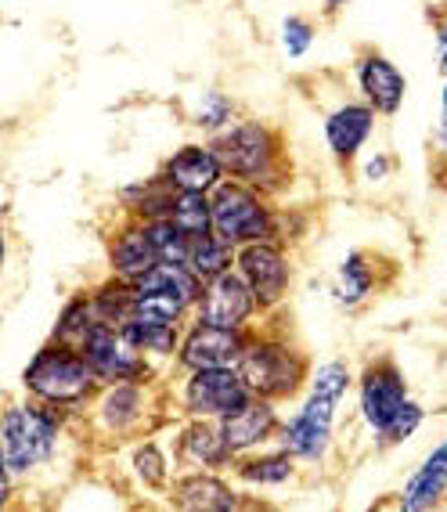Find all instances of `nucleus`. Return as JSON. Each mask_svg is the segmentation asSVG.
Returning <instances> with one entry per match:
<instances>
[{
    "label": "nucleus",
    "instance_id": "nucleus-7",
    "mask_svg": "<svg viewBox=\"0 0 447 512\" xmlns=\"http://www.w3.org/2000/svg\"><path fill=\"white\" fill-rule=\"evenodd\" d=\"M246 375L238 372L235 365L224 368H195L188 386H184V401L192 415H235L253 401Z\"/></svg>",
    "mask_w": 447,
    "mask_h": 512
},
{
    "label": "nucleus",
    "instance_id": "nucleus-24",
    "mask_svg": "<svg viewBox=\"0 0 447 512\" xmlns=\"http://www.w3.org/2000/svg\"><path fill=\"white\" fill-rule=\"evenodd\" d=\"M170 220H174L188 238L210 235L213 231V202L202 192H177Z\"/></svg>",
    "mask_w": 447,
    "mask_h": 512
},
{
    "label": "nucleus",
    "instance_id": "nucleus-25",
    "mask_svg": "<svg viewBox=\"0 0 447 512\" xmlns=\"http://www.w3.org/2000/svg\"><path fill=\"white\" fill-rule=\"evenodd\" d=\"M231 448L224 444V433L210 430V426H192L184 433V458L195 462V466H220L228 462Z\"/></svg>",
    "mask_w": 447,
    "mask_h": 512
},
{
    "label": "nucleus",
    "instance_id": "nucleus-18",
    "mask_svg": "<svg viewBox=\"0 0 447 512\" xmlns=\"http://www.w3.org/2000/svg\"><path fill=\"white\" fill-rule=\"evenodd\" d=\"M347 390H350V368L343 365V361H329V365H321L318 375H314L311 397H307V404H303L300 412L314 415L318 422H329L332 426L336 408L343 404Z\"/></svg>",
    "mask_w": 447,
    "mask_h": 512
},
{
    "label": "nucleus",
    "instance_id": "nucleus-26",
    "mask_svg": "<svg viewBox=\"0 0 447 512\" xmlns=\"http://www.w3.org/2000/svg\"><path fill=\"white\" fill-rule=\"evenodd\" d=\"M368 293H372V267L365 264L361 253H350L347 260H343V267H339V278H336L339 303L354 307V303H361Z\"/></svg>",
    "mask_w": 447,
    "mask_h": 512
},
{
    "label": "nucleus",
    "instance_id": "nucleus-6",
    "mask_svg": "<svg viewBox=\"0 0 447 512\" xmlns=\"http://www.w3.org/2000/svg\"><path fill=\"white\" fill-rule=\"evenodd\" d=\"M80 350L105 383H130V379L145 375V350H137L123 336V329H116L109 321H94L87 336L80 339Z\"/></svg>",
    "mask_w": 447,
    "mask_h": 512
},
{
    "label": "nucleus",
    "instance_id": "nucleus-2",
    "mask_svg": "<svg viewBox=\"0 0 447 512\" xmlns=\"http://www.w3.org/2000/svg\"><path fill=\"white\" fill-rule=\"evenodd\" d=\"M213 231L231 246H249V242H264L274 235L271 210L264 206L260 192H253L249 184L220 181L213 188Z\"/></svg>",
    "mask_w": 447,
    "mask_h": 512
},
{
    "label": "nucleus",
    "instance_id": "nucleus-33",
    "mask_svg": "<svg viewBox=\"0 0 447 512\" xmlns=\"http://www.w3.org/2000/svg\"><path fill=\"white\" fill-rule=\"evenodd\" d=\"M231 116V105L220 94H210L206 98V112H199V123H206V127H220V123H228Z\"/></svg>",
    "mask_w": 447,
    "mask_h": 512
},
{
    "label": "nucleus",
    "instance_id": "nucleus-15",
    "mask_svg": "<svg viewBox=\"0 0 447 512\" xmlns=\"http://www.w3.org/2000/svg\"><path fill=\"white\" fill-rule=\"evenodd\" d=\"M357 83L365 91L368 105L379 112H397L404 101V76L401 69L383 55H368L357 65Z\"/></svg>",
    "mask_w": 447,
    "mask_h": 512
},
{
    "label": "nucleus",
    "instance_id": "nucleus-1",
    "mask_svg": "<svg viewBox=\"0 0 447 512\" xmlns=\"http://www.w3.org/2000/svg\"><path fill=\"white\" fill-rule=\"evenodd\" d=\"M98 372L91 368V361L83 357V350L76 354L69 343L58 347H44L26 368V386L40 401L47 404H80L91 397Z\"/></svg>",
    "mask_w": 447,
    "mask_h": 512
},
{
    "label": "nucleus",
    "instance_id": "nucleus-22",
    "mask_svg": "<svg viewBox=\"0 0 447 512\" xmlns=\"http://www.w3.org/2000/svg\"><path fill=\"white\" fill-rule=\"evenodd\" d=\"M235 256H238L235 246H231V242H224V238H220L217 231H210V235L192 238L188 267H192V271L202 278V282H213V278L228 275V271H231V260H235Z\"/></svg>",
    "mask_w": 447,
    "mask_h": 512
},
{
    "label": "nucleus",
    "instance_id": "nucleus-32",
    "mask_svg": "<svg viewBox=\"0 0 447 512\" xmlns=\"http://www.w3.org/2000/svg\"><path fill=\"white\" fill-rule=\"evenodd\" d=\"M134 466H137V476H141L148 487H159L166 480V462H163V455H159L156 444H145V448L137 451Z\"/></svg>",
    "mask_w": 447,
    "mask_h": 512
},
{
    "label": "nucleus",
    "instance_id": "nucleus-36",
    "mask_svg": "<svg viewBox=\"0 0 447 512\" xmlns=\"http://www.w3.org/2000/svg\"><path fill=\"white\" fill-rule=\"evenodd\" d=\"M325 4H329V8H339V4H347V0H325Z\"/></svg>",
    "mask_w": 447,
    "mask_h": 512
},
{
    "label": "nucleus",
    "instance_id": "nucleus-23",
    "mask_svg": "<svg viewBox=\"0 0 447 512\" xmlns=\"http://www.w3.org/2000/svg\"><path fill=\"white\" fill-rule=\"evenodd\" d=\"M119 329H123V336H127L137 350H152V354H174V350H177V329H174V321L134 314V318L123 321Z\"/></svg>",
    "mask_w": 447,
    "mask_h": 512
},
{
    "label": "nucleus",
    "instance_id": "nucleus-29",
    "mask_svg": "<svg viewBox=\"0 0 447 512\" xmlns=\"http://www.w3.org/2000/svg\"><path fill=\"white\" fill-rule=\"evenodd\" d=\"M94 321H98L94 300H73L69 307H65L62 321H58L55 339H58V343H80V339L87 336V329H91Z\"/></svg>",
    "mask_w": 447,
    "mask_h": 512
},
{
    "label": "nucleus",
    "instance_id": "nucleus-3",
    "mask_svg": "<svg viewBox=\"0 0 447 512\" xmlns=\"http://www.w3.org/2000/svg\"><path fill=\"white\" fill-rule=\"evenodd\" d=\"M238 372L246 375L249 390L256 397H292L300 390L303 375H307V361L285 343H274V339H256L249 343L242 361H238Z\"/></svg>",
    "mask_w": 447,
    "mask_h": 512
},
{
    "label": "nucleus",
    "instance_id": "nucleus-9",
    "mask_svg": "<svg viewBox=\"0 0 447 512\" xmlns=\"http://www.w3.org/2000/svg\"><path fill=\"white\" fill-rule=\"evenodd\" d=\"M238 271L249 282V289L256 293L260 307H274L282 300L285 289H289V264H285V253L271 242H249V246H238L235 256Z\"/></svg>",
    "mask_w": 447,
    "mask_h": 512
},
{
    "label": "nucleus",
    "instance_id": "nucleus-19",
    "mask_svg": "<svg viewBox=\"0 0 447 512\" xmlns=\"http://www.w3.org/2000/svg\"><path fill=\"white\" fill-rule=\"evenodd\" d=\"M130 285H134V289H141V293L177 296V300H184L188 307L202 300V278L195 275L188 264H170V260L156 264L152 271H148V275H141L137 282H130Z\"/></svg>",
    "mask_w": 447,
    "mask_h": 512
},
{
    "label": "nucleus",
    "instance_id": "nucleus-20",
    "mask_svg": "<svg viewBox=\"0 0 447 512\" xmlns=\"http://www.w3.org/2000/svg\"><path fill=\"white\" fill-rule=\"evenodd\" d=\"M329 440H332V426L329 422H318L314 415L307 412H296L285 426V451H292L296 458H307V462H318L325 451H329Z\"/></svg>",
    "mask_w": 447,
    "mask_h": 512
},
{
    "label": "nucleus",
    "instance_id": "nucleus-34",
    "mask_svg": "<svg viewBox=\"0 0 447 512\" xmlns=\"http://www.w3.org/2000/svg\"><path fill=\"white\" fill-rule=\"evenodd\" d=\"M440 65L447 69V26L440 29Z\"/></svg>",
    "mask_w": 447,
    "mask_h": 512
},
{
    "label": "nucleus",
    "instance_id": "nucleus-31",
    "mask_svg": "<svg viewBox=\"0 0 447 512\" xmlns=\"http://www.w3.org/2000/svg\"><path fill=\"white\" fill-rule=\"evenodd\" d=\"M282 44H285V51H289V58H303L307 51H311V44H314V29H311V22H303V19H285V26H282Z\"/></svg>",
    "mask_w": 447,
    "mask_h": 512
},
{
    "label": "nucleus",
    "instance_id": "nucleus-28",
    "mask_svg": "<svg viewBox=\"0 0 447 512\" xmlns=\"http://www.w3.org/2000/svg\"><path fill=\"white\" fill-rule=\"evenodd\" d=\"M292 451L285 455H267V458H256V462H246V466H238V476L249 480V484H282L292 476Z\"/></svg>",
    "mask_w": 447,
    "mask_h": 512
},
{
    "label": "nucleus",
    "instance_id": "nucleus-10",
    "mask_svg": "<svg viewBox=\"0 0 447 512\" xmlns=\"http://www.w3.org/2000/svg\"><path fill=\"white\" fill-rule=\"evenodd\" d=\"M256 293L249 289V282L242 278V271H228V275L213 278L202 289L199 300V321H210V325H224V329H242L249 321V314L256 311Z\"/></svg>",
    "mask_w": 447,
    "mask_h": 512
},
{
    "label": "nucleus",
    "instance_id": "nucleus-8",
    "mask_svg": "<svg viewBox=\"0 0 447 512\" xmlns=\"http://www.w3.org/2000/svg\"><path fill=\"white\" fill-rule=\"evenodd\" d=\"M404 404H408V386H404V375L390 365V361H379V365H368V372L361 375V415L372 426L375 437H383L386 426L397 419Z\"/></svg>",
    "mask_w": 447,
    "mask_h": 512
},
{
    "label": "nucleus",
    "instance_id": "nucleus-12",
    "mask_svg": "<svg viewBox=\"0 0 447 512\" xmlns=\"http://www.w3.org/2000/svg\"><path fill=\"white\" fill-rule=\"evenodd\" d=\"M163 177L174 184L177 192H202V195H210L213 188L224 181V163H220V156L213 152V145L210 148L184 145L181 152H174V156H170Z\"/></svg>",
    "mask_w": 447,
    "mask_h": 512
},
{
    "label": "nucleus",
    "instance_id": "nucleus-5",
    "mask_svg": "<svg viewBox=\"0 0 447 512\" xmlns=\"http://www.w3.org/2000/svg\"><path fill=\"white\" fill-rule=\"evenodd\" d=\"M213 152L220 156L224 170L235 174L238 181H260V177H271L274 159H278V141L260 123H242L235 130H224L213 141Z\"/></svg>",
    "mask_w": 447,
    "mask_h": 512
},
{
    "label": "nucleus",
    "instance_id": "nucleus-14",
    "mask_svg": "<svg viewBox=\"0 0 447 512\" xmlns=\"http://www.w3.org/2000/svg\"><path fill=\"white\" fill-rule=\"evenodd\" d=\"M274 426H278V415H274L271 401L260 397V401H249L242 412L224 415L220 433H224V444L231 448V455H238V451H249V448H256V444H264L274 433Z\"/></svg>",
    "mask_w": 447,
    "mask_h": 512
},
{
    "label": "nucleus",
    "instance_id": "nucleus-13",
    "mask_svg": "<svg viewBox=\"0 0 447 512\" xmlns=\"http://www.w3.org/2000/svg\"><path fill=\"white\" fill-rule=\"evenodd\" d=\"M375 127V109L372 105H357V101H347L339 105L329 119H325V138H329V148L339 159H350L361 152V145L368 141Z\"/></svg>",
    "mask_w": 447,
    "mask_h": 512
},
{
    "label": "nucleus",
    "instance_id": "nucleus-4",
    "mask_svg": "<svg viewBox=\"0 0 447 512\" xmlns=\"http://www.w3.org/2000/svg\"><path fill=\"white\" fill-rule=\"evenodd\" d=\"M55 440H58V419L51 412H44V408H8L4 430H0L4 469L8 473L33 469L37 462L51 458Z\"/></svg>",
    "mask_w": 447,
    "mask_h": 512
},
{
    "label": "nucleus",
    "instance_id": "nucleus-21",
    "mask_svg": "<svg viewBox=\"0 0 447 512\" xmlns=\"http://www.w3.org/2000/svg\"><path fill=\"white\" fill-rule=\"evenodd\" d=\"M177 505H184V509L224 512V509H238V498L228 484H220L217 476H188V480L177 484Z\"/></svg>",
    "mask_w": 447,
    "mask_h": 512
},
{
    "label": "nucleus",
    "instance_id": "nucleus-37",
    "mask_svg": "<svg viewBox=\"0 0 447 512\" xmlns=\"http://www.w3.org/2000/svg\"><path fill=\"white\" fill-rule=\"evenodd\" d=\"M444 116H447V87H444Z\"/></svg>",
    "mask_w": 447,
    "mask_h": 512
},
{
    "label": "nucleus",
    "instance_id": "nucleus-17",
    "mask_svg": "<svg viewBox=\"0 0 447 512\" xmlns=\"http://www.w3.org/2000/svg\"><path fill=\"white\" fill-rule=\"evenodd\" d=\"M444 491H447V440L429 451L426 462L419 466V473L408 480V487H404V494H401V505L411 512L429 509V505L440 502Z\"/></svg>",
    "mask_w": 447,
    "mask_h": 512
},
{
    "label": "nucleus",
    "instance_id": "nucleus-27",
    "mask_svg": "<svg viewBox=\"0 0 447 512\" xmlns=\"http://www.w3.org/2000/svg\"><path fill=\"white\" fill-rule=\"evenodd\" d=\"M137 415H141V394H137V386L112 383V394L105 397V404H101V419H105V426H109V430H127Z\"/></svg>",
    "mask_w": 447,
    "mask_h": 512
},
{
    "label": "nucleus",
    "instance_id": "nucleus-16",
    "mask_svg": "<svg viewBox=\"0 0 447 512\" xmlns=\"http://www.w3.org/2000/svg\"><path fill=\"white\" fill-rule=\"evenodd\" d=\"M156 264H163L156 253V242L148 235V224H134V228L119 231L116 242H112V271H116L123 282H137L141 275H148Z\"/></svg>",
    "mask_w": 447,
    "mask_h": 512
},
{
    "label": "nucleus",
    "instance_id": "nucleus-35",
    "mask_svg": "<svg viewBox=\"0 0 447 512\" xmlns=\"http://www.w3.org/2000/svg\"><path fill=\"white\" fill-rule=\"evenodd\" d=\"M383 170H386V159H379V163H372V166H368V177L383 174Z\"/></svg>",
    "mask_w": 447,
    "mask_h": 512
},
{
    "label": "nucleus",
    "instance_id": "nucleus-30",
    "mask_svg": "<svg viewBox=\"0 0 447 512\" xmlns=\"http://www.w3.org/2000/svg\"><path fill=\"white\" fill-rule=\"evenodd\" d=\"M419 426H422V408L415 401H408L401 412H397V419L386 426V433L379 440H383V444H401V440H408Z\"/></svg>",
    "mask_w": 447,
    "mask_h": 512
},
{
    "label": "nucleus",
    "instance_id": "nucleus-11",
    "mask_svg": "<svg viewBox=\"0 0 447 512\" xmlns=\"http://www.w3.org/2000/svg\"><path fill=\"white\" fill-rule=\"evenodd\" d=\"M246 336L242 329H224V325H210V321H195V329L188 332L181 347V365L184 368H224L238 365L246 354Z\"/></svg>",
    "mask_w": 447,
    "mask_h": 512
}]
</instances>
